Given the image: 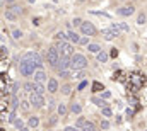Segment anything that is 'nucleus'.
Masks as SVG:
<instances>
[{"label": "nucleus", "instance_id": "1", "mask_svg": "<svg viewBox=\"0 0 147 131\" xmlns=\"http://www.w3.org/2000/svg\"><path fill=\"white\" fill-rule=\"evenodd\" d=\"M86 66H87V58H86L84 55L75 53L72 58H70V70H74V72H80V70H84Z\"/></svg>", "mask_w": 147, "mask_h": 131}, {"label": "nucleus", "instance_id": "2", "mask_svg": "<svg viewBox=\"0 0 147 131\" xmlns=\"http://www.w3.org/2000/svg\"><path fill=\"white\" fill-rule=\"evenodd\" d=\"M60 58H62V55H60V51H58L57 46H50V48L46 49V61L50 63V66L57 68L58 61H60Z\"/></svg>", "mask_w": 147, "mask_h": 131}, {"label": "nucleus", "instance_id": "3", "mask_svg": "<svg viewBox=\"0 0 147 131\" xmlns=\"http://www.w3.org/2000/svg\"><path fill=\"white\" fill-rule=\"evenodd\" d=\"M57 48H58V51H60V55L62 56H65V58H72L74 55V48H72V43H69V41H58L57 43Z\"/></svg>", "mask_w": 147, "mask_h": 131}, {"label": "nucleus", "instance_id": "4", "mask_svg": "<svg viewBox=\"0 0 147 131\" xmlns=\"http://www.w3.org/2000/svg\"><path fill=\"white\" fill-rule=\"evenodd\" d=\"M80 33H82V36H96L98 34V29L94 27V24L92 22H84L82 26H80Z\"/></svg>", "mask_w": 147, "mask_h": 131}, {"label": "nucleus", "instance_id": "5", "mask_svg": "<svg viewBox=\"0 0 147 131\" xmlns=\"http://www.w3.org/2000/svg\"><path fill=\"white\" fill-rule=\"evenodd\" d=\"M29 102L33 104V107H43L45 106V97L41 94L33 92V94H29Z\"/></svg>", "mask_w": 147, "mask_h": 131}, {"label": "nucleus", "instance_id": "6", "mask_svg": "<svg viewBox=\"0 0 147 131\" xmlns=\"http://www.w3.org/2000/svg\"><path fill=\"white\" fill-rule=\"evenodd\" d=\"M46 90L50 92V94H57L58 90H60V85H58V80L55 78V77H51L48 82H46Z\"/></svg>", "mask_w": 147, "mask_h": 131}, {"label": "nucleus", "instance_id": "7", "mask_svg": "<svg viewBox=\"0 0 147 131\" xmlns=\"http://www.w3.org/2000/svg\"><path fill=\"white\" fill-rule=\"evenodd\" d=\"M134 12H135V7L130 3V5H121L120 9H118V14L121 15V17H130V15H134Z\"/></svg>", "mask_w": 147, "mask_h": 131}, {"label": "nucleus", "instance_id": "8", "mask_svg": "<svg viewBox=\"0 0 147 131\" xmlns=\"http://www.w3.org/2000/svg\"><path fill=\"white\" fill-rule=\"evenodd\" d=\"M101 36H103V37H105L106 41H111V39L118 37V36H120V33H118L116 29H113V27L110 26L108 29H103V31H101Z\"/></svg>", "mask_w": 147, "mask_h": 131}, {"label": "nucleus", "instance_id": "9", "mask_svg": "<svg viewBox=\"0 0 147 131\" xmlns=\"http://www.w3.org/2000/svg\"><path fill=\"white\" fill-rule=\"evenodd\" d=\"M55 70H58V72H63V70H70V58H65V56H62Z\"/></svg>", "mask_w": 147, "mask_h": 131}, {"label": "nucleus", "instance_id": "10", "mask_svg": "<svg viewBox=\"0 0 147 131\" xmlns=\"http://www.w3.org/2000/svg\"><path fill=\"white\" fill-rule=\"evenodd\" d=\"M50 78H46V73L39 68L36 73H34V77H33V82H38V84H45V82H48Z\"/></svg>", "mask_w": 147, "mask_h": 131}, {"label": "nucleus", "instance_id": "11", "mask_svg": "<svg viewBox=\"0 0 147 131\" xmlns=\"http://www.w3.org/2000/svg\"><path fill=\"white\" fill-rule=\"evenodd\" d=\"M57 112H58V116L60 118H65L69 112H70V109L67 107V104H63V102H60L58 106H57Z\"/></svg>", "mask_w": 147, "mask_h": 131}, {"label": "nucleus", "instance_id": "12", "mask_svg": "<svg viewBox=\"0 0 147 131\" xmlns=\"http://www.w3.org/2000/svg\"><path fill=\"white\" fill-rule=\"evenodd\" d=\"M111 27H113V29H116L118 33H128V31H130L128 24H125V22H116V24H111Z\"/></svg>", "mask_w": 147, "mask_h": 131}, {"label": "nucleus", "instance_id": "13", "mask_svg": "<svg viewBox=\"0 0 147 131\" xmlns=\"http://www.w3.org/2000/svg\"><path fill=\"white\" fill-rule=\"evenodd\" d=\"M80 37H82V36H79V34L75 33V31H69V33H67V41H69V43H74V44H79Z\"/></svg>", "mask_w": 147, "mask_h": 131}, {"label": "nucleus", "instance_id": "14", "mask_svg": "<svg viewBox=\"0 0 147 131\" xmlns=\"http://www.w3.org/2000/svg\"><path fill=\"white\" fill-rule=\"evenodd\" d=\"M69 109H70L72 114H80V112H82V106H80L79 102H72V104L69 106Z\"/></svg>", "mask_w": 147, "mask_h": 131}, {"label": "nucleus", "instance_id": "15", "mask_svg": "<svg viewBox=\"0 0 147 131\" xmlns=\"http://www.w3.org/2000/svg\"><path fill=\"white\" fill-rule=\"evenodd\" d=\"M3 17L7 19V21H10V22H14V21H17V15L10 10V9H7L5 12H3Z\"/></svg>", "mask_w": 147, "mask_h": 131}, {"label": "nucleus", "instance_id": "16", "mask_svg": "<svg viewBox=\"0 0 147 131\" xmlns=\"http://www.w3.org/2000/svg\"><path fill=\"white\" fill-rule=\"evenodd\" d=\"M72 85H70V84H65V85H62V87H60V92H62V96H70V94H72Z\"/></svg>", "mask_w": 147, "mask_h": 131}, {"label": "nucleus", "instance_id": "17", "mask_svg": "<svg viewBox=\"0 0 147 131\" xmlns=\"http://www.w3.org/2000/svg\"><path fill=\"white\" fill-rule=\"evenodd\" d=\"M146 22H147V14L139 12V14H137V24H139V26H144Z\"/></svg>", "mask_w": 147, "mask_h": 131}, {"label": "nucleus", "instance_id": "18", "mask_svg": "<svg viewBox=\"0 0 147 131\" xmlns=\"http://www.w3.org/2000/svg\"><path fill=\"white\" fill-rule=\"evenodd\" d=\"M9 9H10V10H12V12H14V14H16V15H17V17H19V15H22V14H24V9H22V7H21V5H10V7H9Z\"/></svg>", "mask_w": 147, "mask_h": 131}, {"label": "nucleus", "instance_id": "19", "mask_svg": "<svg viewBox=\"0 0 147 131\" xmlns=\"http://www.w3.org/2000/svg\"><path fill=\"white\" fill-rule=\"evenodd\" d=\"M22 89H24V92L33 94V92H34V82H26V84L22 85Z\"/></svg>", "mask_w": 147, "mask_h": 131}, {"label": "nucleus", "instance_id": "20", "mask_svg": "<svg viewBox=\"0 0 147 131\" xmlns=\"http://www.w3.org/2000/svg\"><path fill=\"white\" fill-rule=\"evenodd\" d=\"M38 124H39V118H38V116H31V118L28 119V126H29V128H36Z\"/></svg>", "mask_w": 147, "mask_h": 131}, {"label": "nucleus", "instance_id": "21", "mask_svg": "<svg viewBox=\"0 0 147 131\" xmlns=\"http://www.w3.org/2000/svg\"><path fill=\"white\" fill-rule=\"evenodd\" d=\"M87 49H89L91 53H96V55L103 51V49H101V46H99V44H94V43H91V44L87 46Z\"/></svg>", "mask_w": 147, "mask_h": 131}, {"label": "nucleus", "instance_id": "22", "mask_svg": "<svg viewBox=\"0 0 147 131\" xmlns=\"http://www.w3.org/2000/svg\"><path fill=\"white\" fill-rule=\"evenodd\" d=\"M108 58H110V55H108L106 51L98 53V61H99V63H106V61H108Z\"/></svg>", "mask_w": 147, "mask_h": 131}, {"label": "nucleus", "instance_id": "23", "mask_svg": "<svg viewBox=\"0 0 147 131\" xmlns=\"http://www.w3.org/2000/svg\"><path fill=\"white\" fill-rule=\"evenodd\" d=\"M45 90H46V89H45V84H38V82H34V92H36V94H41V96H43Z\"/></svg>", "mask_w": 147, "mask_h": 131}, {"label": "nucleus", "instance_id": "24", "mask_svg": "<svg viewBox=\"0 0 147 131\" xmlns=\"http://www.w3.org/2000/svg\"><path fill=\"white\" fill-rule=\"evenodd\" d=\"M31 106H33V104L29 102V99H28V100H21V109H22L24 112H28V111L31 109Z\"/></svg>", "mask_w": 147, "mask_h": 131}, {"label": "nucleus", "instance_id": "25", "mask_svg": "<svg viewBox=\"0 0 147 131\" xmlns=\"http://www.w3.org/2000/svg\"><path fill=\"white\" fill-rule=\"evenodd\" d=\"M92 102H94V104H96L98 107H101V109H103V107H106V102H105V99H98V97H92Z\"/></svg>", "mask_w": 147, "mask_h": 131}, {"label": "nucleus", "instance_id": "26", "mask_svg": "<svg viewBox=\"0 0 147 131\" xmlns=\"http://www.w3.org/2000/svg\"><path fill=\"white\" fill-rule=\"evenodd\" d=\"M86 123H87V119H86V118H79V119H77V123H75V126L82 131V128L86 126Z\"/></svg>", "mask_w": 147, "mask_h": 131}, {"label": "nucleus", "instance_id": "27", "mask_svg": "<svg viewBox=\"0 0 147 131\" xmlns=\"http://www.w3.org/2000/svg\"><path fill=\"white\" fill-rule=\"evenodd\" d=\"M82 131H96V124H94V123H91V121H87V123H86V126L82 128Z\"/></svg>", "mask_w": 147, "mask_h": 131}, {"label": "nucleus", "instance_id": "28", "mask_svg": "<svg viewBox=\"0 0 147 131\" xmlns=\"http://www.w3.org/2000/svg\"><path fill=\"white\" fill-rule=\"evenodd\" d=\"M101 114H103L105 118H111V116H113V111H111L110 107H103V109H101Z\"/></svg>", "mask_w": 147, "mask_h": 131}, {"label": "nucleus", "instance_id": "29", "mask_svg": "<svg viewBox=\"0 0 147 131\" xmlns=\"http://www.w3.org/2000/svg\"><path fill=\"white\" fill-rule=\"evenodd\" d=\"M58 75H60V78H70L72 77V73H70V70H63V72H58Z\"/></svg>", "mask_w": 147, "mask_h": 131}, {"label": "nucleus", "instance_id": "30", "mask_svg": "<svg viewBox=\"0 0 147 131\" xmlns=\"http://www.w3.org/2000/svg\"><path fill=\"white\" fill-rule=\"evenodd\" d=\"M101 90H105L103 85H101L99 82H94V84H92V92H101Z\"/></svg>", "mask_w": 147, "mask_h": 131}, {"label": "nucleus", "instance_id": "31", "mask_svg": "<svg viewBox=\"0 0 147 131\" xmlns=\"http://www.w3.org/2000/svg\"><path fill=\"white\" fill-rule=\"evenodd\" d=\"M22 31H21V29H14V31H12V37H14V39H21V37H22Z\"/></svg>", "mask_w": 147, "mask_h": 131}, {"label": "nucleus", "instance_id": "32", "mask_svg": "<svg viewBox=\"0 0 147 131\" xmlns=\"http://www.w3.org/2000/svg\"><path fill=\"white\" fill-rule=\"evenodd\" d=\"M82 24H84V21H82V19H79V17H75V19L72 21L74 27H79V29H80V26H82Z\"/></svg>", "mask_w": 147, "mask_h": 131}, {"label": "nucleus", "instance_id": "33", "mask_svg": "<svg viewBox=\"0 0 147 131\" xmlns=\"http://www.w3.org/2000/svg\"><path fill=\"white\" fill-rule=\"evenodd\" d=\"M79 44H82V46H89V44H91V43H89V36H82L80 41H79Z\"/></svg>", "mask_w": 147, "mask_h": 131}, {"label": "nucleus", "instance_id": "34", "mask_svg": "<svg viewBox=\"0 0 147 131\" xmlns=\"http://www.w3.org/2000/svg\"><path fill=\"white\" fill-rule=\"evenodd\" d=\"M86 77H87V75H86V72H82V70H80V72L77 73V77H75V78H77V80H84Z\"/></svg>", "mask_w": 147, "mask_h": 131}, {"label": "nucleus", "instance_id": "35", "mask_svg": "<svg viewBox=\"0 0 147 131\" xmlns=\"http://www.w3.org/2000/svg\"><path fill=\"white\" fill-rule=\"evenodd\" d=\"M110 97H111V92H110V90H103L101 99H110Z\"/></svg>", "mask_w": 147, "mask_h": 131}, {"label": "nucleus", "instance_id": "36", "mask_svg": "<svg viewBox=\"0 0 147 131\" xmlns=\"http://www.w3.org/2000/svg\"><path fill=\"white\" fill-rule=\"evenodd\" d=\"M108 128H110V123H108L106 119H105V121H101V130H108Z\"/></svg>", "mask_w": 147, "mask_h": 131}, {"label": "nucleus", "instance_id": "37", "mask_svg": "<svg viewBox=\"0 0 147 131\" xmlns=\"http://www.w3.org/2000/svg\"><path fill=\"white\" fill-rule=\"evenodd\" d=\"M110 56H113V58H115V56H118V49H116V48H111Z\"/></svg>", "mask_w": 147, "mask_h": 131}, {"label": "nucleus", "instance_id": "38", "mask_svg": "<svg viewBox=\"0 0 147 131\" xmlns=\"http://www.w3.org/2000/svg\"><path fill=\"white\" fill-rule=\"evenodd\" d=\"M63 131H80V130H79L77 126H67V128H65Z\"/></svg>", "mask_w": 147, "mask_h": 131}, {"label": "nucleus", "instance_id": "39", "mask_svg": "<svg viewBox=\"0 0 147 131\" xmlns=\"http://www.w3.org/2000/svg\"><path fill=\"white\" fill-rule=\"evenodd\" d=\"M86 87H87V82H86V80H82V82H80V85H79V90H82V89H86Z\"/></svg>", "mask_w": 147, "mask_h": 131}, {"label": "nucleus", "instance_id": "40", "mask_svg": "<svg viewBox=\"0 0 147 131\" xmlns=\"http://www.w3.org/2000/svg\"><path fill=\"white\" fill-rule=\"evenodd\" d=\"M14 124H16V126H17L19 130L22 128V121H21V119H16V121H14Z\"/></svg>", "mask_w": 147, "mask_h": 131}, {"label": "nucleus", "instance_id": "41", "mask_svg": "<svg viewBox=\"0 0 147 131\" xmlns=\"http://www.w3.org/2000/svg\"><path fill=\"white\" fill-rule=\"evenodd\" d=\"M16 2H17V0H5L7 5H16Z\"/></svg>", "mask_w": 147, "mask_h": 131}, {"label": "nucleus", "instance_id": "42", "mask_svg": "<svg viewBox=\"0 0 147 131\" xmlns=\"http://www.w3.org/2000/svg\"><path fill=\"white\" fill-rule=\"evenodd\" d=\"M19 131H29V126H22Z\"/></svg>", "mask_w": 147, "mask_h": 131}, {"label": "nucleus", "instance_id": "43", "mask_svg": "<svg viewBox=\"0 0 147 131\" xmlns=\"http://www.w3.org/2000/svg\"><path fill=\"white\" fill-rule=\"evenodd\" d=\"M120 2H125V0H120Z\"/></svg>", "mask_w": 147, "mask_h": 131}, {"label": "nucleus", "instance_id": "44", "mask_svg": "<svg viewBox=\"0 0 147 131\" xmlns=\"http://www.w3.org/2000/svg\"><path fill=\"white\" fill-rule=\"evenodd\" d=\"M146 131H147V130H146Z\"/></svg>", "mask_w": 147, "mask_h": 131}]
</instances>
